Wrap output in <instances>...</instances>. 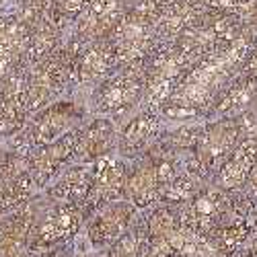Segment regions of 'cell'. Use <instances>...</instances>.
Listing matches in <instances>:
<instances>
[{"label": "cell", "mask_w": 257, "mask_h": 257, "mask_svg": "<svg viewBox=\"0 0 257 257\" xmlns=\"http://www.w3.org/2000/svg\"><path fill=\"white\" fill-rule=\"evenodd\" d=\"M87 218L89 216L82 204L52 202L46 196L37 198V212L29 237L31 253L64 247L70 239L76 237Z\"/></svg>", "instance_id": "cell-3"}, {"label": "cell", "mask_w": 257, "mask_h": 257, "mask_svg": "<svg viewBox=\"0 0 257 257\" xmlns=\"http://www.w3.org/2000/svg\"><path fill=\"white\" fill-rule=\"evenodd\" d=\"M144 89H146V64L115 68V72L109 78H105L91 93L93 111L111 119L130 115L132 111L140 109Z\"/></svg>", "instance_id": "cell-6"}, {"label": "cell", "mask_w": 257, "mask_h": 257, "mask_svg": "<svg viewBox=\"0 0 257 257\" xmlns=\"http://www.w3.org/2000/svg\"><path fill=\"white\" fill-rule=\"evenodd\" d=\"M136 218H138V210L127 200L107 204L95 210L84 222L87 239L93 245V249H109L117 239H121L130 230Z\"/></svg>", "instance_id": "cell-10"}, {"label": "cell", "mask_w": 257, "mask_h": 257, "mask_svg": "<svg viewBox=\"0 0 257 257\" xmlns=\"http://www.w3.org/2000/svg\"><path fill=\"white\" fill-rule=\"evenodd\" d=\"M155 11L157 9L142 0L127 11L117 29L111 33L109 41L115 52L117 68L146 64L153 52L159 48V39L155 33Z\"/></svg>", "instance_id": "cell-4"}, {"label": "cell", "mask_w": 257, "mask_h": 257, "mask_svg": "<svg viewBox=\"0 0 257 257\" xmlns=\"http://www.w3.org/2000/svg\"><path fill=\"white\" fill-rule=\"evenodd\" d=\"M70 257H99V255H95V253H74Z\"/></svg>", "instance_id": "cell-31"}, {"label": "cell", "mask_w": 257, "mask_h": 257, "mask_svg": "<svg viewBox=\"0 0 257 257\" xmlns=\"http://www.w3.org/2000/svg\"><path fill=\"white\" fill-rule=\"evenodd\" d=\"M130 9L127 0H93L72 25L70 37L80 46L111 37Z\"/></svg>", "instance_id": "cell-11"}, {"label": "cell", "mask_w": 257, "mask_h": 257, "mask_svg": "<svg viewBox=\"0 0 257 257\" xmlns=\"http://www.w3.org/2000/svg\"><path fill=\"white\" fill-rule=\"evenodd\" d=\"M115 68L117 60L109 37L82 44L74 60V87L89 89L93 93L105 78L115 72Z\"/></svg>", "instance_id": "cell-13"}, {"label": "cell", "mask_w": 257, "mask_h": 257, "mask_svg": "<svg viewBox=\"0 0 257 257\" xmlns=\"http://www.w3.org/2000/svg\"><path fill=\"white\" fill-rule=\"evenodd\" d=\"M255 163H257V132L243 130L241 142L232 151V155L224 161V165L216 171V185L220 189H237L245 185Z\"/></svg>", "instance_id": "cell-19"}, {"label": "cell", "mask_w": 257, "mask_h": 257, "mask_svg": "<svg viewBox=\"0 0 257 257\" xmlns=\"http://www.w3.org/2000/svg\"><path fill=\"white\" fill-rule=\"evenodd\" d=\"M165 119L161 113L153 111H136L127 119L117 134V148L115 153L125 159L127 163L136 161L151 148L165 130Z\"/></svg>", "instance_id": "cell-15"}, {"label": "cell", "mask_w": 257, "mask_h": 257, "mask_svg": "<svg viewBox=\"0 0 257 257\" xmlns=\"http://www.w3.org/2000/svg\"><path fill=\"white\" fill-rule=\"evenodd\" d=\"M148 5H151L153 9H161V7H167L171 3H177V0H146Z\"/></svg>", "instance_id": "cell-29"}, {"label": "cell", "mask_w": 257, "mask_h": 257, "mask_svg": "<svg viewBox=\"0 0 257 257\" xmlns=\"http://www.w3.org/2000/svg\"><path fill=\"white\" fill-rule=\"evenodd\" d=\"M241 136H243V125L239 117H224L204 125V130L194 146V155L206 177L216 173L224 165V161L232 155V151L241 142Z\"/></svg>", "instance_id": "cell-7"}, {"label": "cell", "mask_w": 257, "mask_h": 257, "mask_svg": "<svg viewBox=\"0 0 257 257\" xmlns=\"http://www.w3.org/2000/svg\"><path fill=\"white\" fill-rule=\"evenodd\" d=\"M255 101H257V78L241 72L224 89V93L214 101V105L208 111V117H216V119L241 117L251 109Z\"/></svg>", "instance_id": "cell-22"}, {"label": "cell", "mask_w": 257, "mask_h": 257, "mask_svg": "<svg viewBox=\"0 0 257 257\" xmlns=\"http://www.w3.org/2000/svg\"><path fill=\"white\" fill-rule=\"evenodd\" d=\"M204 130V125H196L187 121H179L173 127H165L161 134V142L171 151H194V146Z\"/></svg>", "instance_id": "cell-24"}, {"label": "cell", "mask_w": 257, "mask_h": 257, "mask_svg": "<svg viewBox=\"0 0 257 257\" xmlns=\"http://www.w3.org/2000/svg\"><path fill=\"white\" fill-rule=\"evenodd\" d=\"M72 163H76V130L29 153V175L39 191H46Z\"/></svg>", "instance_id": "cell-8"}, {"label": "cell", "mask_w": 257, "mask_h": 257, "mask_svg": "<svg viewBox=\"0 0 257 257\" xmlns=\"http://www.w3.org/2000/svg\"><path fill=\"white\" fill-rule=\"evenodd\" d=\"M9 153H11V146H7V144L3 142V138H0V165L5 163V159L9 157Z\"/></svg>", "instance_id": "cell-30"}, {"label": "cell", "mask_w": 257, "mask_h": 257, "mask_svg": "<svg viewBox=\"0 0 257 257\" xmlns=\"http://www.w3.org/2000/svg\"><path fill=\"white\" fill-rule=\"evenodd\" d=\"M119 127L115 119L97 115L76 130V163H95L115 153Z\"/></svg>", "instance_id": "cell-16"}, {"label": "cell", "mask_w": 257, "mask_h": 257, "mask_svg": "<svg viewBox=\"0 0 257 257\" xmlns=\"http://www.w3.org/2000/svg\"><path fill=\"white\" fill-rule=\"evenodd\" d=\"M245 185H247V191H249V196L257 200V163H255V167L251 169V173H249V177H247Z\"/></svg>", "instance_id": "cell-27"}, {"label": "cell", "mask_w": 257, "mask_h": 257, "mask_svg": "<svg viewBox=\"0 0 257 257\" xmlns=\"http://www.w3.org/2000/svg\"><path fill=\"white\" fill-rule=\"evenodd\" d=\"M68 35L70 33L64 31L50 15L37 19L35 23L29 25V46H27V54L23 60V68L29 70L37 66L39 62L48 60L52 54H56L64 46Z\"/></svg>", "instance_id": "cell-21"}, {"label": "cell", "mask_w": 257, "mask_h": 257, "mask_svg": "<svg viewBox=\"0 0 257 257\" xmlns=\"http://www.w3.org/2000/svg\"><path fill=\"white\" fill-rule=\"evenodd\" d=\"M138 3H142V0H127V5H130V7H134V5H138Z\"/></svg>", "instance_id": "cell-32"}, {"label": "cell", "mask_w": 257, "mask_h": 257, "mask_svg": "<svg viewBox=\"0 0 257 257\" xmlns=\"http://www.w3.org/2000/svg\"><path fill=\"white\" fill-rule=\"evenodd\" d=\"M80 44L68 35L64 46L48 60L27 70V95L29 117L44 107L66 99L74 87V60Z\"/></svg>", "instance_id": "cell-2"}, {"label": "cell", "mask_w": 257, "mask_h": 257, "mask_svg": "<svg viewBox=\"0 0 257 257\" xmlns=\"http://www.w3.org/2000/svg\"><path fill=\"white\" fill-rule=\"evenodd\" d=\"M93 0H56L52 11H50V17L56 21V23L64 29V31H72V25L76 23V19L84 13Z\"/></svg>", "instance_id": "cell-25"}, {"label": "cell", "mask_w": 257, "mask_h": 257, "mask_svg": "<svg viewBox=\"0 0 257 257\" xmlns=\"http://www.w3.org/2000/svg\"><path fill=\"white\" fill-rule=\"evenodd\" d=\"M29 46V25L17 11L0 15V80L23 68Z\"/></svg>", "instance_id": "cell-17"}, {"label": "cell", "mask_w": 257, "mask_h": 257, "mask_svg": "<svg viewBox=\"0 0 257 257\" xmlns=\"http://www.w3.org/2000/svg\"><path fill=\"white\" fill-rule=\"evenodd\" d=\"M31 257H70V255L66 253V245H64V247H56V249H48V251L31 253Z\"/></svg>", "instance_id": "cell-28"}, {"label": "cell", "mask_w": 257, "mask_h": 257, "mask_svg": "<svg viewBox=\"0 0 257 257\" xmlns=\"http://www.w3.org/2000/svg\"><path fill=\"white\" fill-rule=\"evenodd\" d=\"M148 228L144 218H136L121 239H117L103 257H148Z\"/></svg>", "instance_id": "cell-23"}, {"label": "cell", "mask_w": 257, "mask_h": 257, "mask_svg": "<svg viewBox=\"0 0 257 257\" xmlns=\"http://www.w3.org/2000/svg\"><path fill=\"white\" fill-rule=\"evenodd\" d=\"M130 173V163L121 159L117 153H111L99 161H95V175L93 185L87 200H84V212L87 216L107 204H113L117 200H123V189Z\"/></svg>", "instance_id": "cell-9"}, {"label": "cell", "mask_w": 257, "mask_h": 257, "mask_svg": "<svg viewBox=\"0 0 257 257\" xmlns=\"http://www.w3.org/2000/svg\"><path fill=\"white\" fill-rule=\"evenodd\" d=\"M13 3L17 7L15 9L17 15L23 19L27 25H31V23H35L37 19L50 15L56 0H13Z\"/></svg>", "instance_id": "cell-26"}, {"label": "cell", "mask_w": 257, "mask_h": 257, "mask_svg": "<svg viewBox=\"0 0 257 257\" xmlns=\"http://www.w3.org/2000/svg\"><path fill=\"white\" fill-rule=\"evenodd\" d=\"M82 123H84V109L74 99L66 97L35 111L27 119L21 134L13 138V146L31 153L33 148L46 146L62 136L78 130Z\"/></svg>", "instance_id": "cell-5"}, {"label": "cell", "mask_w": 257, "mask_h": 257, "mask_svg": "<svg viewBox=\"0 0 257 257\" xmlns=\"http://www.w3.org/2000/svg\"><path fill=\"white\" fill-rule=\"evenodd\" d=\"M37 212V198L19 210L0 216V257H31V226Z\"/></svg>", "instance_id": "cell-18"}, {"label": "cell", "mask_w": 257, "mask_h": 257, "mask_svg": "<svg viewBox=\"0 0 257 257\" xmlns=\"http://www.w3.org/2000/svg\"><path fill=\"white\" fill-rule=\"evenodd\" d=\"M95 175V163H72L46 189V198L62 204H84Z\"/></svg>", "instance_id": "cell-20"}, {"label": "cell", "mask_w": 257, "mask_h": 257, "mask_svg": "<svg viewBox=\"0 0 257 257\" xmlns=\"http://www.w3.org/2000/svg\"><path fill=\"white\" fill-rule=\"evenodd\" d=\"M257 44V29H247L228 46L204 58L175 89L173 97L163 107L165 121H187L200 115H208L224 89L237 78Z\"/></svg>", "instance_id": "cell-1"}, {"label": "cell", "mask_w": 257, "mask_h": 257, "mask_svg": "<svg viewBox=\"0 0 257 257\" xmlns=\"http://www.w3.org/2000/svg\"><path fill=\"white\" fill-rule=\"evenodd\" d=\"M29 119L27 70L19 68L0 80V138H15Z\"/></svg>", "instance_id": "cell-12"}, {"label": "cell", "mask_w": 257, "mask_h": 257, "mask_svg": "<svg viewBox=\"0 0 257 257\" xmlns=\"http://www.w3.org/2000/svg\"><path fill=\"white\" fill-rule=\"evenodd\" d=\"M214 15L204 0H177L155 11V33L159 44H171Z\"/></svg>", "instance_id": "cell-14"}, {"label": "cell", "mask_w": 257, "mask_h": 257, "mask_svg": "<svg viewBox=\"0 0 257 257\" xmlns=\"http://www.w3.org/2000/svg\"><path fill=\"white\" fill-rule=\"evenodd\" d=\"M5 3H7V0H0V7H3V5H5Z\"/></svg>", "instance_id": "cell-33"}]
</instances>
